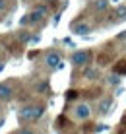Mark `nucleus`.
Wrapping results in <instances>:
<instances>
[{
  "label": "nucleus",
  "mask_w": 126,
  "mask_h": 134,
  "mask_svg": "<svg viewBox=\"0 0 126 134\" xmlns=\"http://www.w3.org/2000/svg\"><path fill=\"white\" fill-rule=\"evenodd\" d=\"M107 6H109V0H97V2H95V8H97V10H105Z\"/></svg>",
  "instance_id": "nucleus-11"
},
{
  "label": "nucleus",
  "mask_w": 126,
  "mask_h": 134,
  "mask_svg": "<svg viewBox=\"0 0 126 134\" xmlns=\"http://www.w3.org/2000/svg\"><path fill=\"white\" fill-rule=\"evenodd\" d=\"M20 134H35V132H33V130H31V128H23V130H21Z\"/></svg>",
  "instance_id": "nucleus-15"
},
{
  "label": "nucleus",
  "mask_w": 126,
  "mask_h": 134,
  "mask_svg": "<svg viewBox=\"0 0 126 134\" xmlns=\"http://www.w3.org/2000/svg\"><path fill=\"white\" fill-rule=\"evenodd\" d=\"M76 97H78V91L76 90H70L66 93V99H76Z\"/></svg>",
  "instance_id": "nucleus-13"
},
{
  "label": "nucleus",
  "mask_w": 126,
  "mask_h": 134,
  "mask_svg": "<svg viewBox=\"0 0 126 134\" xmlns=\"http://www.w3.org/2000/svg\"><path fill=\"white\" fill-rule=\"evenodd\" d=\"M89 58H91V54H89V51H76V53L72 54V64L74 66H85L87 62H89Z\"/></svg>",
  "instance_id": "nucleus-2"
},
{
  "label": "nucleus",
  "mask_w": 126,
  "mask_h": 134,
  "mask_svg": "<svg viewBox=\"0 0 126 134\" xmlns=\"http://www.w3.org/2000/svg\"><path fill=\"white\" fill-rule=\"evenodd\" d=\"M47 14H49V8H47L45 4H39V6H37L33 12H31V16H29V18H31V24H37V21L45 20Z\"/></svg>",
  "instance_id": "nucleus-3"
},
{
  "label": "nucleus",
  "mask_w": 126,
  "mask_h": 134,
  "mask_svg": "<svg viewBox=\"0 0 126 134\" xmlns=\"http://www.w3.org/2000/svg\"><path fill=\"white\" fill-rule=\"evenodd\" d=\"M111 103H113V101H111L109 97H107V99H103V101H101V105H99V113H109V107H111Z\"/></svg>",
  "instance_id": "nucleus-8"
},
{
  "label": "nucleus",
  "mask_w": 126,
  "mask_h": 134,
  "mask_svg": "<svg viewBox=\"0 0 126 134\" xmlns=\"http://www.w3.org/2000/svg\"><path fill=\"white\" fill-rule=\"evenodd\" d=\"M97 74H99V72H97L95 68H85L83 76H85V78H89V80H95V78H97Z\"/></svg>",
  "instance_id": "nucleus-10"
},
{
  "label": "nucleus",
  "mask_w": 126,
  "mask_h": 134,
  "mask_svg": "<svg viewBox=\"0 0 126 134\" xmlns=\"http://www.w3.org/2000/svg\"><path fill=\"white\" fill-rule=\"evenodd\" d=\"M14 97V90L10 84H0V101H10Z\"/></svg>",
  "instance_id": "nucleus-5"
},
{
  "label": "nucleus",
  "mask_w": 126,
  "mask_h": 134,
  "mask_svg": "<svg viewBox=\"0 0 126 134\" xmlns=\"http://www.w3.org/2000/svg\"><path fill=\"white\" fill-rule=\"evenodd\" d=\"M74 33H76V35H87V33H89V25H87V24L74 25Z\"/></svg>",
  "instance_id": "nucleus-7"
},
{
  "label": "nucleus",
  "mask_w": 126,
  "mask_h": 134,
  "mask_svg": "<svg viewBox=\"0 0 126 134\" xmlns=\"http://www.w3.org/2000/svg\"><path fill=\"white\" fill-rule=\"evenodd\" d=\"M118 39H126V31H122V33L118 35Z\"/></svg>",
  "instance_id": "nucleus-16"
},
{
  "label": "nucleus",
  "mask_w": 126,
  "mask_h": 134,
  "mask_svg": "<svg viewBox=\"0 0 126 134\" xmlns=\"http://www.w3.org/2000/svg\"><path fill=\"white\" fill-rule=\"evenodd\" d=\"M116 18H118V20H126V8L124 6H120L118 10H116Z\"/></svg>",
  "instance_id": "nucleus-12"
},
{
  "label": "nucleus",
  "mask_w": 126,
  "mask_h": 134,
  "mask_svg": "<svg viewBox=\"0 0 126 134\" xmlns=\"http://www.w3.org/2000/svg\"><path fill=\"white\" fill-rule=\"evenodd\" d=\"M74 115H76V119H80V121H87V119L91 117V109H89V105H78L76 111H74Z\"/></svg>",
  "instance_id": "nucleus-4"
},
{
  "label": "nucleus",
  "mask_w": 126,
  "mask_h": 134,
  "mask_svg": "<svg viewBox=\"0 0 126 134\" xmlns=\"http://www.w3.org/2000/svg\"><path fill=\"white\" fill-rule=\"evenodd\" d=\"M6 6H8V2H6V0H0V12H4V10H6Z\"/></svg>",
  "instance_id": "nucleus-14"
},
{
  "label": "nucleus",
  "mask_w": 126,
  "mask_h": 134,
  "mask_svg": "<svg viewBox=\"0 0 126 134\" xmlns=\"http://www.w3.org/2000/svg\"><path fill=\"white\" fill-rule=\"evenodd\" d=\"M114 72L118 74V76H122V74H126V60H122V62H118L114 66Z\"/></svg>",
  "instance_id": "nucleus-9"
},
{
  "label": "nucleus",
  "mask_w": 126,
  "mask_h": 134,
  "mask_svg": "<svg viewBox=\"0 0 126 134\" xmlns=\"http://www.w3.org/2000/svg\"><path fill=\"white\" fill-rule=\"evenodd\" d=\"M43 105H27V107H21V111L18 113V119H20V122H35L37 119L43 117Z\"/></svg>",
  "instance_id": "nucleus-1"
},
{
  "label": "nucleus",
  "mask_w": 126,
  "mask_h": 134,
  "mask_svg": "<svg viewBox=\"0 0 126 134\" xmlns=\"http://www.w3.org/2000/svg\"><path fill=\"white\" fill-rule=\"evenodd\" d=\"M45 62H47V66H49V68L60 66V54L58 53H49V54H47V58H45Z\"/></svg>",
  "instance_id": "nucleus-6"
},
{
  "label": "nucleus",
  "mask_w": 126,
  "mask_h": 134,
  "mask_svg": "<svg viewBox=\"0 0 126 134\" xmlns=\"http://www.w3.org/2000/svg\"><path fill=\"white\" fill-rule=\"evenodd\" d=\"M47 2H49V4H50V2H56V0H47Z\"/></svg>",
  "instance_id": "nucleus-17"
}]
</instances>
